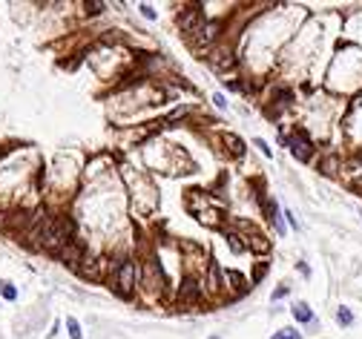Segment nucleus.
<instances>
[{"label":"nucleus","instance_id":"1","mask_svg":"<svg viewBox=\"0 0 362 339\" xmlns=\"http://www.w3.org/2000/svg\"><path fill=\"white\" fill-rule=\"evenodd\" d=\"M69 227L72 224L63 222V219H46V222L41 224V230H37V239H41L44 247L55 250V247H61V244H66V241H72V239H66Z\"/></svg>","mask_w":362,"mask_h":339},{"label":"nucleus","instance_id":"2","mask_svg":"<svg viewBox=\"0 0 362 339\" xmlns=\"http://www.w3.org/2000/svg\"><path fill=\"white\" fill-rule=\"evenodd\" d=\"M204 23V15L198 6H187V9L178 12V29L184 32V35H195Z\"/></svg>","mask_w":362,"mask_h":339},{"label":"nucleus","instance_id":"3","mask_svg":"<svg viewBox=\"0 0 362 339\" xmlns=\"http://www.w3.org/2000/svg\"><path fill=\"white\" fill-rule=\"evenodd\" d=\"M202 299V287L193 276H184L181 279V287H178V302L181 305H198Z\"/></svg>","mask_w":362,"mask_h":339},{"label":"nucleus","instance_id":"4","mask_svg":"<svg viewBox=\"0 0 362 339\" xmlns=\"http://www.w3.org/2000/svg\"><path fill=\"white\" fill-rule=\"evenodd\" d=\"M133 287H135V262L124 259L121 265H118V290L127 296Z\"/></svg>","mask_w":362,"mask_h":339},{"label":"nucleus","instance_id":"5","mask_svg":"<svg viewBox=\"0 0 362 339\" xmlns=\"http://www.w3.org/2000/svg\"><path fill=\"white\" fill-rule=\"evenodd\" d=\"M291 152H293V155H296L299 161H308V158H310V141L305 138V133H302V130H299L296 135H293V141H291Z\"/></svg>","mask_w":362,"mask_h":339},{"label":"nucleus","instance_id":"6","mask_svg":"<svg viewBox=\"0 0 362 339\" xmlns=\"http://www.w3.org/2000/svg\"><path fill=\"white\" fill-rule=\"evenodd\" d=\"M216 23H207V26L204 29H198V32H195V46H198V49H204V46H210L213 40H216Z\"/></svg>","mask_w":362,"mask_h":339},{"label":"nucleus","instance_id":"7","mask_svg":"<svg viewBox=\"0 0 362 339\" xmlns=\"http://www.w3.org/2000/svg\"><path fill=\"white\" fill-rule=\"evenodd\" d=\"M207 285H210L213 293L221 290V270H219V262L216 259H210V265H207Z\"/></svg>","mask_w":362,"mask_h":339},{"label":"nucleus","instance_id":"8","mask_svg":"<svg viewBox=\"0 0 362 339\" xmlns=\"http://www.w3.org/2000/svg\"><path fill=\"white\" fill-rule=\"evenodd\" d=\"M63 262H66V265H78L81 259H84V250H81V244L78 241H66V247H63Z\"/></svg>","mask_w":362,"mask_h":339},{"label":"nucleus","instance_id":"9","mask_svg":"<svg viewBox=\"0 0 362 339\" xmlns=\"http://www.w3.org/2000/svg\"><path fill=\"white\" fill-rule=\"evenodd\" d=\"M262 201H265V198H262ZM265 213H267V219L276 224V230L282 233L285 227H282V219H279V207H276V201H265Z\"/></svg>","mask_w":362,"mask_h":339},{"label":"nucleus","instance_id":"10","mask_svg":"<svg viewBox=\"0 0 362 339\" xmlns=\"http://www.w3.org/2000/svg\"><path fill=\"white\" fill-rule=\"evenodd\" d=\"M210 61H213L216 69H230V66H233V55L230 52H216V55H210Z\"/></svg>","mask_w":362,"mask_h":339},{"label":"nucleus","instance_id":"11","mask_svg":"<svg viewBox=\"0 0 362 339\" xmlns=\"http://www.w3.org/2000/svg\"><path fill=\"white\" fill-rule=\"evenodd\" d=\"M293 319H296V322H310V319H313V311H310L305 302H296V305H293Z\"/></svg>","mask_w":362,"mask_h":339},{"label":"nucleus","instance_id":"12","mask_svg":"<svg viewBox=\"0 0 362 339\" xmlns=\"http://www.w3.org/2000/svg\"><path fill=\"white\" fill-rule=\"evenodd\" d=\"M250 247L256 250V253H267V250H270V241H267L265 236H259V233H253V241H250Z\"/></svg>","mask_w":362,"mask_h":339},{"label":"nucleus","instance_id":"13","mask_svg":"<svg viewBox=\"0 0 362 339\" xmlns=\"http://www.w3.org/2000/svg\"><path fill=\"white\" fill-rule=\"evenodd\" d=\"M0 296H3V299H9V302H15V299H18V290H15L12 282H0Z\"/></svg>","mask_w":362,"mask_h":339},{"label":"nucleus","instance_id":"14","mask_svg":"<svg viewBox=\"0 0 362 339\" xmlns=\"http://www.w3.org/2000/svg\"><path fill=\"white\" fill-rule=\"evenodd\" d=\"M224 144H230V152H233V155H242V152H245V144L238 141L236 135H224Z\"/></svg>","mask_w":362,"mask_h":339},{"label":"nucleus","instance_id":"15","mask_svg":"<svg viewBox=\"0 0 362 339\" xmlns=\"http://www.w3.org/2000/svg\"><path fill=\"white\" fill-rule=\"evenodd\" d=\"M66 328H69V336L72 339H84V330H81V325H78V319H66Z\"/></svg>","mask_w":362,"mask_h":339},{"label":"nucleus","instance_id":"16","mask_svg":"<svg viewBox=\"0 0 362 339\" xmlns=\"http://www.w3.org/2000/svg\"><path fill=\"white\" fill-rule=\"evenodd\" d=\"M336 322H339V325H351V322H353V313L348 311V308H339V311H336Z\"/></svg>","mask_w":362,"mask_h":339},{"label":"nucleus","instance_id":"17","mask_svg":"<svg viewBox=\"0 0 362 339\" xmlns=\"http://www.w3.org/2000/svg\"><path fill=\"white\" fill-rule=\"evenodd\" d=\"M270 339H302L299 336V330H293V328H285V330H279V333H273Z\"/></svg>","mask_w":362,"mask_h":339},{"label":"nucleus","instance_id":"18","mask_svg":"<svg viewBox=\"0 0 362 339\" xmlns=\"http://www.w3.org/2000/svg\"><path fill=\"white\" fill-rule=\"evenodd\" d=\"M227 241H230V250H233V253H245V244L238 241V236H233V233H227Z\"/></svg>","mask_w":362,"mask_h":339},{"label":"nucleus","instance_id":"19","mask_svg":"<svg viewBox=\"0 0 362 339\" xmlns=\"http://www.w3.org/2000/svg\"><path fill=\"white\" fill-rule=\"evenodd\" d=\"M227 279L233 282V287H236V290H242V287H245V276H242V273H233V270H230Z\"/></svg>","mask_w":362,"mask_h":339},{"label":"nucleus","instance_id":"20","mask_svg":"<svg viewBox=\"0 0 362 339\" xmlns=\"http://www.w3.org/2000/svg\"><path fill=\"white\" fill-rule=\"evenodd\" d=\"M259 147V150H262V155H265V158H270V155H273V152H270V147H267L265 141H262V138H256V141H253Z\"/></svg>","mask_w":362,"mask_h":339},{"label":"nucleus","instance_id":"21","mask_svg":"<svg viewBox=\"0 0 362 339\" xmlns=\"http://www.w3.org/2000/svg\"><path fill=\"white\" fill-rule=\"evenodd\" d=\"M141 15H144L147 20H152V18H155V12H152V6H147V3L141 6Z\"/></svg>","mask_w":362,"mask_h":339},{"label":"nucleus","instance_id":"22","mask_svg":"<svg viewBox=\"0 0 362 339\" xmlns=\"http://www.w3.org/2000/svg\"><path fill=\"white\" fill-rule=\"evenodd\" d=\"M101 9H104V3H87V12H92V15H98Z\"/></svg>","mask_w":362,"mask_h":339},{"label":"nucleus","instance_id":"23","mask_svg":"<svg viewBox=\"0 0 362 339\" xmlns=\"http://www.w3.org/2000/svg\"><path fill=\"white\" fill-rule=\"evenodd\" d=\"M285 216H288V224H291V227H296V230H299V222H296V216H293L291 210H288V213H285Z\"/></svg>","mask_w":362,"mask_h":339},{"label":"nucleus","instance_id":"24","mask_svg":"<svg viewBox=\"0 0 362 339\" xmlns=\"http://www.w3.org/2000/svg\"><path fill=\"white\" fill-rule=\"evenodd\" d=\"M334 167H336V161H334V158H328V161H325V173H336Z\"/></svg>","mask_w":362,"mask_h":339},{"label":"nucleus","instance_id":"25","mask_svg":"<svg viewBox=\"0 0 362 339\" xmlns=\"http://www.w3.org/2000/svg\"><path fill=\"white\" fill-rule=\"evenodd\" d=\"M213 101H216V107H227V101H224V95H216Z\"/></svg>","mask_w":362,"mask_h":339}]
</instances>
